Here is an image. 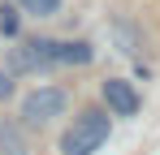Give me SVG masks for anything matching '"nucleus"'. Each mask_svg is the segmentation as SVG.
<instances>
[{"label":"nucleus","mask_w":160,"mask_h":155,"mask_svg":"<svg viewBox=\"0 0 160 155\" xmlns=\"http://www.w3.org/2000/svg\"><path fill=\"white\" fill-rule=\"evenodd\" d=\"M108 112L104 108H87L74 125L61 134V155H91L108 142Z\"/></svg>","instance_id":"obj_1"},{"label":"nucleus","mask_w":160,"mask_h":155,"mask_svg":"<svg viewBox=\"0 0 160 155\" xmlns=\"http://www.w3.org/2000/svg\"><path fill=\"white\" fill-rule=\"evenodd\" d=\"M13 95V73H0V99Z\"/></svg>","instance_id":"obj_8"},{"label":"nucleus","mask_w":160,"mask_h":155,"mask_svg":"<svg viewBox=\"0 0 160 155\" xmlns=\"http://www.w3.org/2000/svg\"><path fill=\"white\" fill-rule=\"evenodd\" d=\"M43 69H52L48 65V56L35 48V39L30 43H18V48L9 52V73H43Z\"/></svg>","instance_id":"obj_4"},{"label":"nucleus","mask_w":160,"mask_h":155,"mask_svg":"<svg viewBox=\"0 0 160 155\" xmlns=\"http://www.w3.org/2000/svg\"><path fill=\"white\" fill-rule=\"evenodd\" d=\"M104 103L117 112V116H134V112L143 108L138 91H134L130 82H121V78H108V82H104Z\"/></svg>","instance_id":"obj_3"},{"label":"nucleus","mask_w":160,"mask_h":155,"mask_svg":"<svg viewBox=\"0 0 160 155\" xmlns=\"http://www.w3.org/2000/svg\"><path fill=\"white\" fill-rule=\"evenodd\" d=\"M91 43H56V65H91Z\"/></svg>","instance_id":"obj_5"},{"label":"nucleus","mask_w":160,"mask_h":155,"mask_svg":"<svg viewBox=\"0 0 160 155\" xmlns=\"http://www.w3.org/2000/svg\"><path fill=\"white\" fill-rule=\"evenodd\" d=\"M0 155H26V142H22L18 125H0Z\"/></svg>","instance_id":"obj_6"},{"label":"nucleus","mask_w":160,"mask_h":155,"mask_svg":"<svg viewBox=\"0 0 160 155\" xmlns=\"http://www.w3.org/2000/svg\"><path fill=\"white\" fill-rule=\"evenodd\" d=\"M65 103H69L65 86H39V91H30L22 99V121L26 125H48V121H56L65 112Z\"/></svg>","instance_id":"obj_2"},{"label":"nucleus","mask_w":160,"mask_h":155,"mask_svg":"<svg viewBox=\"0 0 160 155\" xmlns=\"http://www.w3.org/2000/svg\"><path fill=\"white\" fill-rule=\"evenodd\" d=\"M26 13H35V17H52L56 9H61V0H18Z\"/></svg>","instance_id":"obj_7"}]
</instances>
